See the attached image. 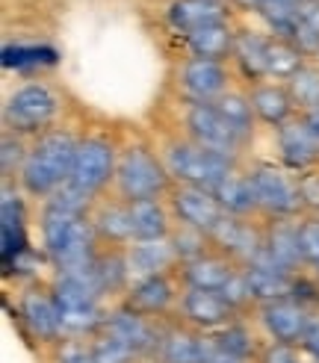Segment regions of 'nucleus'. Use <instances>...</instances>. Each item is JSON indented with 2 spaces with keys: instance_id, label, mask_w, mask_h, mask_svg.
Segmentation results:
<instances>
[{
  "instance_id": "4c0bfd02",
  "label": "nucleus",
  "mask_w": 319,
  "mask_h": 363,
  "mask_svg": "<svg viewBox=\"0 0 319 363\" xmlns=\"http://www.w3.org/2000/svg\"><path fill=\"white\" fill-rule=\"evenodd\" d=\"M42 204L50 207V210L71 213V216H86V219H89V216H92V210H95V204H98V198L89 195V192H83V189H77L74 184H62L50 198H45Z\"/></svg>"
},
{
  "instance_id": "a18cd8bd",
  "label": "nucleus",
  "mask_w": 319,
  "mask_h": 363,
  "mask_svg": "<svg viewBox=\"0 0 319 363\" xmlns=\"http://www.w3.org/2000/svg\"><path fill=\"white\" fill-rule=\"evenodd\" d=\"M222 296L228 298V304L234 307L237 313H242L245 307L254 304V296H252V286H248V275H245V266L234 272V278H230L222 289Z\"/></svg>"
},
{
  "instance_id": "412c9836",
  "label": "nucleus",
  "mask_w": 319,
  "mask_h": 363,
  "mask_svg": "<svg viewBox=\"0 0 319 363\" xmlns=\"http://www.w3.org/2000/svg\"><path fill=\"white\" fill-rule=\"evenodd\" d=\"M89 222L95 228V237L101 248H128L133 242V222H130V204L121 198H101L95 204Z\"/></svg>"
},
{
  "instance_id": "a19ab883",
  "label": "nucleus",
  "mask_w": 319,
  "mask_h": 363,
  "mask_svg": "<svg viewBox=\"0 0 319 363\" xmlns=\"http://www.w3.org/2000/svg\"><path fill=\"white\" fill-rule=\"evenodd\" d=\"M50 363H95L92 337H62L50 349Z\"/></svg>"
},
{
  "instance_id": "7ed1b4c3",
  "label": "nucleus",
  "mask_w": 319,
  "mask_h": 363,
  "mask_svg": "<svg viewBox=\"0 0 319 363\" xmlns=\"http://www.w3.org/2000/svg\"><path fill=\"white\" fill-rule=\"evenodd\" d=\"M42 230V254L47 257L50 269H80L95 260L101 242L95 237V228L86 216L60 213L42 204L39 216Z\"/></svg>"
},
{
  "instance_id": "5fc2aeb1",
  "label": "nucleus",
  "mask_w": 319,
  "mask_h": 363,
  "mask_svg": "<svg viewBox=\"0 0 319 363\" xmlns=\"http://www.w3.org/2000/svg\"><path fill=\"white\" fill-rule=\"evenodd\" d=\"M275 4H298V0H275Z\"/></svg>"
},
{
  "instance_id": "2f4dec72",
  "label": "nucleus",
  "mask_w": 319,
  "mask_h": 363,
  "mask_svg": "<svg viewBox=\"0 0 319 363\" xmlns=\"http://www.w3.org/2000/svg\"><path fill=\"white\" fill-rule=\"evenodd\" d=\"M266 48H269V35H260L254 30H237L230 60H234L237 71L252 86L266 80Z\"/></svg>"
},
{
  "instance_id": "e433bc0d",
  "label": "nucleus",
  "mask_w": 319,
  "mask_h": 363,
  "mask_svg": "<svg viewBox=\"0 0 319 363\" xmlns=\"http://www.w3.org/2000/svg\"><path fill=\"white\" fill-rule=\"evenodd\" d=\"M260 21L266 24L275 39H296V30H298V15H296V4H275V0H263L260 9Z\"/></svg>"
},
{
  "instance_id": "393cba45",
  "label": "nucleus",
  "mask_w": 319,
  "mask_h": 363,
  "mask_svg": "<svg viewBox=\"0 0 319 363\" xmlns=\"http://www.w3.org/2000/svg\"><path fill=\"white\" fill-rule=\"evenodd\" d=\"M166 21L174 33H181L186 39L189 33L207 24L228 21V4L225 0H172L166 9Z\"/></svg>"
},
{
  "instance_id": "2eb2a0df",
  "label": "nucleus",
  "mask_w": 319,
  "mask_h": 363,
  "mask_svg": "<svg viewBox=\"0 0 319 363\" xmlns=\"http://www.w3.org/2000/svg\"><path fill=\"white\" fill-rule=\"evenodd\" d=\"M313 313L308 304L296 298H281L269 304H257V325L272 342H287V346H301Z\"/></svg>"
},
{
  "instance_id": "c03bdc74",
  "label": "nucleus",
  "mask_w": 319,
  "mask_h": 363,
  "mask_svg": "<svg viewBox=\"0 0 319 363\" xmlns=\"http://www.w3.org/2000/svg\"><path fill=\"white\" fill-rule=\"evenodd\" d=\"M57 57H53V50H45V48H21V45H15V48H4V65L6 68H35V65H42V62H53Z\"/></svg>"
},
{
  "instance_id": "cd10ccee",
  "label": "nucleus",
  "mask_w": 319,
  "mask_h": 363,
  "mask_svg": "<svg viewBox=\"0 0 319 363\" xmlns=\"http://www.w3.org/2000/svg\"><path fill=\"white\" fill-rule=\"evenodd\" d=\"M130 222H133V242L148 240H169L174 230L172 207L163 198H145V201L130 204Z\"/></svg>"
},
{
  "instance_id": "9d476101",
  "label": "nucleus",
  "mask_w": 319,
  "mask_h": 363,
  "mask_svg": "<svg viewBox=\"0 0 319 363\" xmlns=\"http://www.w3.org/2000/svg\"><path fill=\"white\" fill-rule=\"evenodd\" d=\"M184 136L192 139L195 145H201V148L222 151L230 157H240L248 148V142L222 118V113L213 104L184 106Z\"/></svg>"
},
{
  "instance_id": "37998d69",
  "label": "nucleus",
  "mask_w": 319,
  "mask_h": 363,
  "mask_svg": "<svg viewBox=\"0 0 319 363\" xmlns=\"http://www.w3.org/2000/svg\"><path fill=\"white\" fill-rule=\"evenodd\" d=\"M298 248L308 269L319 266V216L316 213L298 216Z\"/></svg>"
},
{
  "instance_id": "de8ad7c7",
  "label": "nucleus",
  "mask_w": 319,
  "mask_h": 363,
  "mask_svg": "<svg viewBox=\"0 0 319 363\" xmlns=\"http://www.w3.org/2000/svg\"><path fill=\"white\" fill-rule=\"evenodd\" d=\"M301 346H287V342H269L263 346L257 363H301Z\"/></svg>"
},
{
  "instance_id": "a878e982",
  "label": "nucleus",
  "mask_w": 319,
  "mask_h": 363,
  "mask_svg": "<svg viewBox=\"0 0 319 363\" xmlns=\"http://www.w3.org/2000/svg\"><path fill=\"white\" fill-rule=\"evenodd\" d=\"M92 278L103 301L124 298L130 289V269H128V254L124 248H101L92 260Z\"/></svg>"
},
{
  "instance_id": "423d86ee",
  "label": "nucleus",
  "mask_w": 319,
  "mask_h": 363,
  "mask_svg": "<svg viewBox=\"0 0 319 363\" xmlns=\"http://www.w3.org/2000/svg\"><path fill=\"white\" fill-rule=\"evenodd\" d=\"M62 113V101L60 92L53 86L33 80L18 86L15 92L6 98L4 104V124L6 130L18 133V136H42L45 130H50L53 121Z\"/></svg>"
},
{
  "instance_id": "9b49d317",
  "label": "nucleus",
  "mask_w": 319,
  "mask_h": 363,
  "mask_svg": "<svg viewBox=\"0 0 319 363\" xmlns=\"http://www.w3.org/2000/svg\"><path fill=\"white\" fill-rule=\"evenodd\" d=\"M174 313L184 325H189V328L201 334H216L219 328H225V325H230L240 316L222 293L195 289V286H181V301H177Z\"/></svg>"
},
{
  "instance_id": "13d9d810",
  "label": "nucleus",
  "mask_w": 319,
  "mask_h": 363,
  "mask_svg": "<svg viewBox=\"0 0 319 363\" xmlns=\"http://www.w3.org/2000/svg\"><path fill=\"white\" fill-rule=\"evenodd\" d=\"M316 60H319V57H316Z\"/></svg>"
},
{
  "instance_id": "5701e85b",
  "label": "nucleus",
  "mask_w": 319,
  "mask_h": 363,
  "mask_svg": "<svg viewBox=\"0 0 319 363\" xmlns=\"http://www.w3.org/2000/svg\"><path fill=\"white\" fill-rule=\"evenodd\" d=\"M128 254V269H130V281H145L154 275H166L177 263V254L172 240H148V242H130L124 248Z\"/></svg>"
},
{
  "instance_id": "ddd939ff",
  "label": "nucleus",
  "mask_w": 319,
  "mask_h": 363,
  "mask_svg": "<svg viewBox=\"0 0 319 363\" xmlns=\"http://www.w3.org/2000/svg\"><path fill=\"white\" fill-rule=\"evenodd\" d=\"M106 334L118 337L121 342L142 357V360H151L157 346H160V334H163V319H151V316H142L136 311H130L128 304H116L106 311V319H103V328Z\"/></svg>"
},
{
  "instance_id": "6ab92c4d",
  "label": "nucleus",
  "mask_w": 319,
  "mask_h": 363,
  "mask_svg": "<svg viewBox=\"0 0 319 363\" xmlns=\"http://www.w3.org/2000/svg\"><path fill=\"white\" fill-rule=\"evenodd\" d=\"M275 145H278L281 166L287 172L301 174V172L319 169V139L310 133V127L301 116H293L287 124L275 127Z\"/></svg>"
},
{
  "instance_id": "aec40b11",
  "label": "nucleus",
  "mask_w": 319,
  "mask_h": 363,
  "mask_svg": "<svg viewBox=\"0 0 319 363\" xmlns=\"http://www.w3.org/2000/svg\"><path fill=\"white\" fill-rule=\"evenodd\" d=\"M177 301H181V293H177L172 272L130 284L128 296L121 298V304H128L130 311H136L142 316H151V319H166L169 313H174Z\"/></svg>"
},
{
  "instance_id": "39448f33",
  "label": "nucleus",
  "mask_w": 319,
  "mask_h": 363,
  "mask_svg": "<svg viewBox=\"0 0 319 363\" xmlns=\"http://www.w3.org/2000/svg\"><path fill=\"white\" fill-rule=\"evenodd\" d=\"M163 157L166 169L172 174L174 184H184V186H201V189H216L222 180L240 169V157H230L222 151H210L195 145L192 139H169L163 145Z\"/></svg>"
},
{
  "instance_id": "864d4df0",
  "label": "nucleus",
  "mask_w": 319,
  "mask_h": 363,
  "mask_svg": "<svg viewBox=\"0 0 319 363\" xmlns=\"http://www.w3.org/2000/svg\"><path fill=\"white\" fill-rule=\"evenodd\" d=\"M260 4L263 0H228V6H240V9H252V12H257Z\"/></svg>"
},
{
  "instance_id": "7c9ffc66",
  "label": "nucleus",
  "mask_w": 319,
  "mask_h": 363,
  "mask_svg": "<svg viewBox=\"0 0 319 363\" xmlns=\"http://www.w3.org/2000/svg\"><path fill=\"white\" fill-rule=\"evenodd\" d=\"M248 286H252L254 304H269L281 298L296 296V278L293 272H284L278 266H245Z\"/></svg>"
},
{
  "instance_id": "8fccbe9b",
  "label": "nucleus",
  "mask_w": 319,
  "mask_h": 363,
  "mask_svg": "<svg viewBox=\"0 0 319 363\" xmlns=\"http://www.w3.org/2000/svg\"><path fill=\"white\" fill-rule=\"evenodd\" d=\"M301 352H305L313 363H319V316H313L310 328L305 334V340H301Z\"/></svg>"
},
{
  "instance_id": "09e8293b",
  "label": "nucleus",
  "mask_w": 319,
  "mask_h": 363,
  "mask_svg": "<svg viewBox=\"0 0 319 363\" xmlns=\"http://www.w3.org/2000/svg\"><path fill=\"white\" fill-rule=\"evenodd\" d=\"M296 15H298V24H305L308 30L319 33V0H298Z\"/></svg>"
},
{
  "instance_id": "f03ea898",
  "label": "nucleus",
  "mask_w": 319,
  "mask_h": 363,
  "mask_svg": "<svg viewBox=\"0 0 319 363\" xmlns=\"http://www.w3.org/2000/svg\"><path fill=\"white\" fill-rule=\"evenodd\" d=\"M50 289L60 307L65 337H95L103 328L110 307L95 286L92 263L80 269H53Z\"/></svg>"
},
{
  "instance_id": "79ce46f5",
  "label": "nucleus",
  "mask_w": 319,
  "mask_h": 363,
  "mask_svg": "<svg viewBox=\"0 0 319 363\" xmlns=\"http://www.w3.org/2000/svg\"><path fill=\"white\" fill-rule=\"evenodd\" d=\"M27 154H30V145L24 142V136L6 130L4 142H0V169H4V180H12V174L18 177Z\"/></svg>"
},
{
  "instance_id": "f704fd0d",
  "label": "nucleus",
  "mask_w": 319,
  "mask_h": 363,
  "mask_svg": "<svg viewBox=\"0 0 319 363\" xmlns=\"http://www.w3.org/2000/svg\"><path fill=\"white\" fill-rule=\"evenodd\" d=\"M213 340H216V349L225 352V354H234L240 360H248V363H257L260 357V346L257 340L252 334V328L242 322V319H234L230 325H225V328H219L216 334H213Z\"/></svg>"
},
{
  "instance_id": "49530a36",
  "label": "nucleus",
  "mask_w": 319,
  "mask_h": 363,
  "mask_svg": "<svg viewBox=\"0 0 319 363\" xmlns=\"http://www.w3.org/2000/svg\"><path fill=\"white\" fill-rule=\"evenodd\" d=\"M296 180H298V195H301V207H305V213L319 216V169L301 172V174H296Z\"/></svg>"
},
{
  "instance_id": "3c124183",
  "label": "nucleus",
  "mask_w": 319,
  "mask_h": 363,
  "mask_svg": "<svg viewBox=\"0 0 319 363\" xmlns=\"http://www.w3.org/2000/svg\"><path fill=\"white\" fill-rule=\"evenodd\" d=\"M301 118H305V124L310 127V133L319 139V106H313V110H308V113H298Z\"/></svg>"
},
{
  "instance_id": "f257e3e1",
  "label": "nucleus",
  "mask_w": 319,
  "mask_h": 363,
  "mask_svg": "<svg viewBox=\"0 0 319 363\" xmlns=\"http://www.w3.org/2000/svg\"><path fill=\"white\" fill-rule=\"evenodd\" d=\"M77 142L80 136L62 130V127H50L42 136H35L30 142V154L24 166L18 172V189L27 198H42V201L50 198L62 184H68Z\"/></svg>"
},
{
  "instance_id": "72a5a7b5",
  "label": "nucleus",
  "mask_w": 319,
  "mask_h": 363,
  "mask_svg": "<svg viewBox=\"0 0 319 363\" xmlns=\"http://www.w3.org/2000/svg\"><path fill=\"white\" fill-rule=\"evenodd\" d=\"M216 110L222 113V118L234 127V130L245 139V142H252V136H254V121H257V116H254V106H252V101H248V92H237V89H228V92L213 104Z\"/></svg>"
},
{
  "instance_id": "b1692460",
  "label": "nucleus",
  "mask_w": 319,
  "mask_h": 363,
  "mask_svg": "<svg viewBox=\"0 0 319 363\" xmlns=\"http://www.w3.org/2000/svg\"><path fill=\"white\" fill-rule=\"evenodd\" d=\"M181 272V286H195V289H213V293H222L225 284L234 278V272L242 269L240 263H234L230 257L219 251H207L204 257L189 260L184 266H177Z\"/></svg>"
},
{
  "instance_id": "c9c22d12",
  "label": "nucleus",
  "mask_w": 319,
  "mask_h": 363,
  "mask_svg": "<svg viewBox=\"0 0 319 363\" xmlns=\"http://www.w3.org/2000/svg\"><path fill=\"white\" fill-rule=\"evenodd\" d=\"M287 89H290V98L298 113H308L313 106H319V65L305 62L287 80Z\"/></svg>"
},
{
  "instance_id": "bb28decb",
  "label": "nucleus",
  "mask_w": 319,
  "mask_h": 363,
  "mask_svg": "<svg viewBox=\"0 0 319 363\" xmlns=\"http://www.w3.org/2000/svg\"><path fill=\"white\" fill-rule=\"evenodd\" d=\"M248 101L254 106L257 121L269 124V127H281L296 116V104L290 98L287 83H275V80H260L248 89Z\"/></svg>"
},
{
  "instance_id": "20e7f679",
  "label": "nucleus",
  "mask_w": 319,
  "mask_h": 363,
  "mask_svg": "<svg viewBox=\"0 0 319 363\" xmlns=\"http://www.w3.org/2000/svg\"><path fill=\"white\" fill-rule=\"evenodd\" d=\"M174 186V180L166 169L160 151H151L145 142L124 145L118 154V169L113 189L121 201H145V198H166Z\"/></svg>"
},
{
  "instance_id": "603ef678",
  "label": "nucleus",
  "mask_w": 319,
  "mask_h": 363,
  "mask_svg": "<svg viewBox=\"0 0 319 363\" xmlns=\"http://www.w3.org/2000/svg\"><path fill=\"white\" fill-rule=\"evenodd\" d=\"M207 363H248V360H240V357H234V354H225V352L216 349V354H213Z\"/></svg>"
},
{
  "instance_id": "c756f323",
  "label": "nucleus",
  "mask_w": 319,
  "mask_h": 363,
  "mask_svg": "<svg viewBox=\"0 0 319 363\" xmlns=\"http://www.w3.org/2000/svg\"><path fill=\"white\" fill-rule=\"evenodd\" d=\"M184 42H186L189 57L225 62V60H230V53H234L237 30L230 27V21H219V24H207V27H201V30L189 33Z\"/></svg>"
},
{
  "instance_id": "58836bf2",
  "label": "nucleus",
  "mask_w": 319,
  "mask_h": 363,
  "mask_svg": "<svg viewBox=\"0 0 319 363\" xmlns=\"http://www.w3.org/2000/svg\"><path fill=\"white\" fill-rule=\"evenodd\" d=\"M172 245H174V254H177V263H189V260H198L204 257L207 251H213L210 245V237L201 230H195V228H184V225H177L172 230Z\"/></svg>"
},
{
  "instance_id": "4be33fe9",
  "label": "nucleus",
  "mask_w": 319,
  "mask_h": 363,
  "mask_svg": "<svg viewBox=\"0 0 319 363\" xmlns=\"http://www.w3.org/2000/svg\"><path fill=\"white\" fill-rule=\"evenodd\" d=\"M24 192L12 189L9 180H4V198H0V237H4V266H9L18 254H24L27 245V210Z\"/></svg>"
},
{
  "instance_id": "f3484780",
  "label": "nucleus",
  "mask_w": 319,
  "mask_h": 363,
  "mask_svg": "<svg viewBox=\"0 0 319 363\" xmlns=\"http://www.w3.org/2000/svg\"><path fill=\"white\" fill-rule=\"evenodd\" d=\"M213 251L225 254L240 266H252L263 254V225H254L252 219H237V216H225L210 233Z\"/></svg>"
},
{
  "instance_id": "473e14b6",
  "label": "nucleus",
  "mask_w": 319,
  "mask_h": 363,
  "mask_svg": "<svg viewBox=\"0 0 319 363\" xmlns=\"http://www.w3.org/2000/svg\"><path fill=\"white\" fill-rule=\"evenodd\" d=\"M305 62H308V57L293 42L269 35V48H266V80L287 83Z\"/></svg>"
},
{
  "instance_id": "dca6fc26",
  "label": "nucleus",
  "mask_w": 319,
  "mask_h": 363,
  "mask_svg": "<svg viewBox=\"0 0 319 363\" xmlns=\"http://www.w3.org/2000/svg\"><path fill=\"white\" fill-rule=\"evenodd\" d=\"M169 207H172V216H174L177 225L195 228V230L207 233V237L225 219V210L219 207L216 195H213L210 189H201V186L174 184L172 192H169Z\"/></svg>"
},
{
  "instance_id": "6e6552de",
  "label": "nucleus",
  "mask_w": 319,
  "mask_h": 363,
  "mask_svg": "<svg viewBox=\"0 0 319 363\" xmlns=\"http://www.w3.org/2000/svg\"><path fill=\"white\" fill-rule=\"evenodd\" d=\"M118 154H121V148H116L113 139L98 136V133L80 136L68 184H74L77 189H83V192L98 198L116 180Z\"/></svg>"
},
{
  "instance_id": "ea45409f",
  "label": "nucleus",
  "mask_w": 319,
  "mask_h": 363,
  "mask_svg": "<svg viewBox=\"0 0 319 363\" xmlns=\"http://www.w3.org/2000/svg\"><path fill=\"white\" fill-rule=\"evenodd\" d=\"M92 352H95V363H139L142 360L128 342H121L118 337L106 331H98L92 337Z\"/></svg>"
},
{
  "instance_id": "a211bd4d",
  "label": "nucleus",
  "mask_w": 319,
  "mask_h": 363,
  "mask_svg": "<svg viewBox=\"0 0 319 363\" xmlns=\"http://www.w3.org/2000/svg\"><path fill=\"white\" fill-rule=\"evenodd\" d=\"M263 240V254L252 266H278L284 272H293V275L308 269L298 248V219H266Z\"/></svg>"
},
{
  "instance_id": "6e6d98bb",
  "label": "nucleus",
  "mask_w": 319,
  "mask_h": 363,
  "mask_svg": "<svg viewBox=\"0 0 319 363\" xmlns=\"http://www.w3.org/2000/svg\"><path fill=\"white\" fill-rule=\"evenodd\" d=\"M313 275H316V281H319V266H313Z\"/></svg>"
},
{
  "instance_id": "c85d7f7f",
  "label": "nucleus",
  "mask_w": 319,
  "mask_h": 363,
  "mask_svg": "<svg viewBox=\"0 0 319 363\" xmlns=\"http://www.w3.org/2000/svg\"><path fill=\"white\" fill-rule=\"evenodd\" d=\"M219 207L225 210V216H237V219H252V216H260V204L252 186V177L248 172H230L222 184L213 189Z\"/></svg>"
},
{
  "instance_id": "4d7b16f0",
  "label": "nucleus",
  "mask_w": 319,
  "mask_h": 363,
  "mask_svg": "<svg viewBox=\"0 0 319 363\" xmlns=\"http://www.w3.org/2000/svg\"><path fill=\"white\" fill-rule=\"evenodd\" d=\"M139 363H154V360H139Z\"/></svg>"
},
{
  "instance_id": "4468645a",
  "label": "nucleus",
  "mask_w": 319,
  "mask_h": 363,
  "mask_svg": "<svg viewBox=\"0 0 319 363\" xmlns=\"http://www.w3.org/2000/svg\"><path fill=\"white\" fill-rule=\"evenodd\" d=\"M216 354V340L213 334H201L184 325L181 319L163 322L160 346L154 352V363H207Z\"/></svg>"
},
{
  "instance_id": "1a4fd4ad",
  "label": "nucleus",
  "mask_w": 319,
  "mask_h": 363,
  "mask_svg": "<svg viewBox=\"0 0 319 363\" xmlns=\"http://www.w3.org/2000/svg\"><path fill=\"white\" fill-rule=\"evenodd\" d=\"M18 319H21L27 334L45 349H53L65 337L53 289L35 284V281H30L21 293H18Z\"/></svg>"
},
{
  "instance_id": "f8f14e48",
  "label": "nucleus",
  "mask_w": 319,
  "mask_h": 363,
  "mask_svg": "<svg viewBox=\"0 0 319 363\" xmlns=\"http://www.w3.org/2000/svg\"><path fill=\"white\" fill-rule=\"evenodd\" d=\"M230 89V71L225 62L189 57L177 68V92L186 104H216Z\"/></svg>"
},
{
  "instance_id": "0eeeda50",
  "label": "nucleus",
  "mask_w": 319,
  "mask_h": 363,
  "mask_svg": "<svg viewBox=\"0 0 319 363\" xmlns=\"http://www.w3.org/2000/svg\"><path fill=\"white\" fill-rule=\"evenodd\" d=\"M248 177H252L263 219H298L305 213L298 180L293 172H287L284 166H272V162H257L248 169Z\"/></svg>"
}]
</instances>
